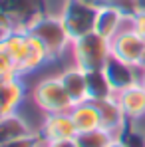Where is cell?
Segmentation results:
<instances>
[{
  "label": "cell",
  "instance_id": "1",
  "mask_svg": "<svg viewBox=\"0 0 145 147\" xmlns=\"http://www.w3.org/2000/svg\"><path fill=\"white\" fill-rule=\"evenodd\" d=\"M76 66L84 72L103 70L111 58V40L99 36L97 32H90L72 42Z\"/></svg>",
  "mask_w": 145,
  "mask_h": 147
},
{
  "label": "cell",
  "instance_id": "2",
  "mask_svg": "<svg viewBox=\"0 0 145 147\" xmlns=\"http://www.w3.org/2000/svg\"><path fill=\"white\" fill-rule=\"evenodd\" d=\"M97 8L96 4L88 0H66L60 18L64 22V28L68 30L70 40H78L96 28V18H97Z\"/></svg>",
  "mask_w": 145,
  "mask_h": 147
},
{
  "label": "cell",
  "instance_id": "3",
  "mask_svg": "<svg viewBox=\"0 0 145 147\" xmlns=\"http://www.w3.org/2000/svg\"><path fill=\"white\" fill-rule=\"evenodd\" d=\"M28 34L34 36L44 48L48 50L50 60L60 58L62 52L66 50V46L72 42L70 36H68V30L64 28L62 18L60 16H52V14H46L38 22H34L28 28Z\"/></svg>",
  "mask_w": 145,
  "mask_h": 147
},
{
  "label": "cell",
  "instance_id": "4",
  "mask_svg": "<svg viewBox=\"0 0 145 147\" xmlns=\"http://www.w3.org/2000/svg\"><path fill=\"white\" fill-rule=\"evenodd\" d=\"M0 12L10 20L14 30L28 32V28L48 14L46 0H0Z\"/></svg>",
  "mask_w": 145,
  "mask_h": 147
},
{
  "label": "cell",
  "instance_id": "5",
  "mask_svg": "<svg viewBox=\"0 0 145 147\" xmlns=\"http://www.w3.org/2000/svg\"><path fill=\"white\" fill-rule=\"evenodd\" d=\"M111 56L141 70L145 62V38L133 32L129 26L123 28L111 38Z\"/></svg>",
  "mask_w": 145,
  "mask_h": 147
},
{
  "label": "cell",
  "instance_id": "6",
  "mask_svg": "<svg viewBox=\"0 0 145 147\" xmlns=\"http://www.w3.org/2000/svg\"><path fill=\"white\" fill-rule=\"evenodd\" d=\"M34 99H36L38 107L44 109L46 113L70 111L74 107V101L70 99L68 92L64 90V86L60 82V76L42 80L34 90Z\"/></svg>",
  "mask_w": 145,
  "mask_h": 147
},
{
  "label": "cell",
  "instance_id": "7",
  "mask_svg": "<svg viewBox=\"0 0 145 147\" xmlns=\"http://www.w3.org/2000/svg\"><path fill=\"white\" fill-rule=\"evenodd\" d=\"M44 139V143L58 141V139H72L76 137V125L70 115V111H60V113H48L44 117V123L40 125L38 131Z\"/></svg>",
  "mask_w": 145,
  "mask_h": 147
},
{
  "label": "cell",
  "instance_id": "8",
  "mask_svg": "<svg viewBox=\"0 0 145 147\" xmlns=\"http://www.w3.org/2000/svg\"><path fill=\"white\" fill-rule=\"evenodd\" d=\"M137 70H139V68H133V66L121 62V60L113 58V56L109 58V62H107L105 68H103V72H105L109 84H111L113 94H119V92H123V90H127L129 86L137 84V82H139Z\"/></svg>",
  "mask_w": 145,
  "mask_h": 147
},
{
  "label": "cell",
  "instance_id": "9",
  "mask_svg": "<svg viewBox=\"0 0 145 147\" xmlns=\"http://www.w3.org/2000/svg\"><path fill=\"white\" fill-rule=\"evenodd\" d=\"M129 20V14L125 10H121L117 6H101L97 10L96 18V28L94 32H97L99 36L111 40L117 32L123 30V22Z\"/></svg>",
  "mask_w": 145,
  "mask_h": 147
},
{
  "label": "cell",
  "instance_id": "10",
  "mask_svg": "<svg viewBox=\"0 0 145 147\" xmlns=\"http://www.w3.org/2000/svg\"><path fill=\"white\" fill-rule=\"evenodd\" d=\"M96 105H97V111H99L101 127H103L105 131L117 135L119 129L125 125L127 117H125V113H123V109H121V105H119V101H117V98H115V94L109 96V98H105V99H97Z\"/></svg>",
  "mask_w": 145,
  "mask_h": 147
},
{
  "label": "cell",
  "instance_id": "11",
  "mask_svg": "<svg viewBox=\"0 0 145 147\" xmlns=\"http://www.w3.org/2000/svg\"><path fill=\"white\" fill-rule=\"evenodd\" d=\"M115 98L129 121H137V119L145 117V90L139 82L129 86L127 90H123L119 94H115Z\"/></svg>",
  "mask_w": 145,
  "mask_h": 147
},
{
  "label": "cell",
  "instance_id": "12",
  "mask_svg": "<svg viewBox=\"0 0 145 147\" xmlns=\"http://www.w3.org/2000/svg\"><path fill=\"white\" fill-rule=\"evenodd\" d=\"M24 86L18 78L0 80V117L16 113V109L24 101Z\"/></svg>",
  "mask_w": 145,
  "mask_h": 147
},
{
  "label": "cell",
  "instance_id": "13",
  "mask_svg": "<svg viewBox=\"0 0 145 147\" xmlns=\"http://www.w3.org/2000/svg\"><path fill=\"white\" fill-rule=\"evenodd\" d=\"M46 62H52L50 60V54L48 50L44 48L34 36L28 34V44H26V50L18 62V74H32L36 70H40Z\"/></svg>",
  "mask_w": 145,
  "mask_h": 147
},
{
  "label": "cell",
  "instance_id": "14",
  "mask_svg": "<svg viewBox=\"0 0 145 147\" xmlns=\"http://www.w3.org/2000/svg\"><path fill=\"white\" fill-rule=\"evenodd\" d=\"M70 115H72L78 133L80 131H90V129L101 127L97 105H96V101H92V99H86V101L76 103L72 109H70Z\"/></svg>",
  "mask_w": 145,
  "mask_h": 147
},
{
  "label": "cell",
  "instance_id": "15",
  "mask_svg": "<svg viewBox=\"0 0 145 147\" xmlns=\"http://www.w3.org/2000/svg\"><path fill=\"white\" fill-rule=\"evenodd\" d=\"M60 82H62L64 90L68 92L70 99L74 101V105H76V103H80V101H86V99H88L86 72H84L82 68L74 66V68L64 70V72L60 74Z\"/></svg>",
  "mask_w": 145,
  "mask_h": 147
},
{
  "label": "cell",
  "instance_id": "16",
  "mask_svg": "<svg viewBox=\"0 0 145 147\" xmlns=\"http://www.w3.org/2000/svg\"><path fill=\"white\" fill-rule=\"evenodd\" d=\"M86 86H88V99H92V101L105 99L109 96H113L111 84H109V80H107L103 70L86 72Z\"/></svg>",
  "mask_w": 145,
  "mask_h": 147
},
{
  "label": "cell",
  "instance_id": "17",
  "mask_svg": "<svg viewBox=\"0 0 145 147\" xmlns=\"http://www.w3.org/2000/svg\"><path fill=\"white\" fill-rule=\"evenodd\" d=\"M26 133H30V127L20 115L10 113V115L0 117V145L6 141H12L20 135H26Z\"/></svg>",
  "mask_w": 145,
  "mask_h": 147
},
{
  "label": "cell",
  "instance_id": "18",
  "mask_svg": "<svg viewBox=\"0 0 145 147\" xmlns=\"http://www.w3.org/2000/svg\"><path fill=\"white\" fill-rule=\"evenodd\" d=\"M113 133L105 131L103 127L97 129H90V131H80L76 133V145L78 147H107L113 141Z\"/></svg>",
  "mask_w": 145,
  "mask_h": 147
},
{
  "label": "cell",
  "instance_id": "19",
  "mask_svg": "<svg viewBox=\"0 0 145 147\" xmlns=\"http://www.w3.org/2000/svg\"><path fill=\"white\" fill-rule=\"evenodd\" d=\"M115 137L125 147H145V133L135 127V121H129V119L125 121V125L119 129Z\"/></svg>",
  "mask_w": 145,
  "mask_h": 147
},
{
  "label": "cell",
  "instance_id": "20",
  "mask_svg": "<svg viewBox=\"0 0 145 147\" xmlns=\"http://www.w3.org/2000/svg\"><path fill=\"white\" fill-rule=\"evenodd\" d=\"M18 66L16 62L12 60V56L6 52V50L0 46V80H6V78H18Z\"/></svg>",
  "mask_w": 145,
  "mask_h": 147
},
{
  "label": "cell",
  "instance_id": "21",
  "mask_svg": "<svg viewBox=\"0 0 145 147\" xmlns=\"http://www.w3.org/2000/svg\"><path fill=\"white\" fill-rule=\"evenodd\" d=\"M44 143V139H42V135L40 133H26V135H20V137H16V139H12V141H6V143H2L0 147H42Z\"/></svg>",
  "mask_w": 145,
  "mask_h": 147
},
{
  "label": "cell",
  "instance_id": "22",
  "mask_svg": "<svg viewBox=\"0 0 145 147\" xmlns=\"http://www.w3.org/2000/svg\"><path fill=\"white\" fill-rule=\"evenodd\" d=\"M88 2L96 4L97 8H101V6H117L121 10H125L129 16L133 14V0H88Z\"/></svg>",
  "mask_w": 145,
  "mask_h": 147
},
{
  "label": "cell",
  "instance_id": "23",
  "mask_svg": "<svg viewBox=\"0 0 145 147\" xmlns=\"http://www.w3.org/2000/svg\"><path fill=\"white\" fill-rule=\"evenodd\" d=\"M129 28L145 38V12H133L129 16Z\"/></svg>",
  "mask_w": 145,
  "mask_h": 147
},
{
  "label": "cell",
  "instance_id": "24",
  "mask_svg": "<svg viewBox=\"0 0 145 147\" xmlns=\"http://www.w3.org/2000/svg\"><path fill=\"white\" fill-rule=\"evenodd\" d=\"M12 32H14V28H12V24H10V20L0 12V44H2Z\"/></svg>",
  "mask_w": 145,
  "mask_h": 147
},
{
  "label": "cell",
  "instance_id": "25",
  "mask_svg": "<svg viewBox=\"0 0 145 147\" xmlns=\"http://www.w3.org/2000/svg\"><path fill=\"white\" fill-rule=\"evenodd\" d=\"M46 147H78L76 145V139H58V141H50L46 143Z\"/></svg>",
  "mask_w": 145,
  "mask_h": 147
},
{
  "label": "cell",
  "instance_id": "26",
  "mask_svg": "<svg viewBox=\"0 0 145 147\" xmlns=\"http://www.w3.org/2000/svg\"><path fill=\"white\" fill-rule=\"evenodd\" d=\"M133 12H145V0H133Z\"/></svg>",
  "mask_w": 145,
  "mask_h": 147
},
{
  "label": "cell",
  "instance_id": "27",
  "mask_svg": "<svg viewBox=\"0 0 145 147\" xmlns=\"http://www.w3.org/2000/svg\"><path fill=\"white\" fill-rule=\"evenodd\" d=\"M107 147H125V145L121 143V141H119V139H117V137H113V141H111V143H109V145H107Z\"/></svg>",
  "mask_w": 145,
  "mask_h": 147
},
{
  "label": "cell",
  "instance_id": "28",
  "mask_svg": "<svg viewBox=\"0 0 145 147\" xmlns=\"http://www.w3.org/2000/svg\"><path fill=\"white\" fill-rule=\"evenodd\" d=\"M139 84L143 86V90H145V68H141V74H139Z\"/></svg>",
  "mask_w": 145,
  "mask_h": 147
},
{
  "label": "cell",
  "instance_id": "29",
  "mask_svg": "<svg viewBox=\"0 0 145 147\" xmlns=\"http://www.w3.org/2000/svg\"><path fill=\"white\" fill-rule=\"evenodd\" d=\"M143 68H145V62H143Z\"/></svg>",
  "mask_w": 145,
  "mask_h": 147
}]
</instances>
